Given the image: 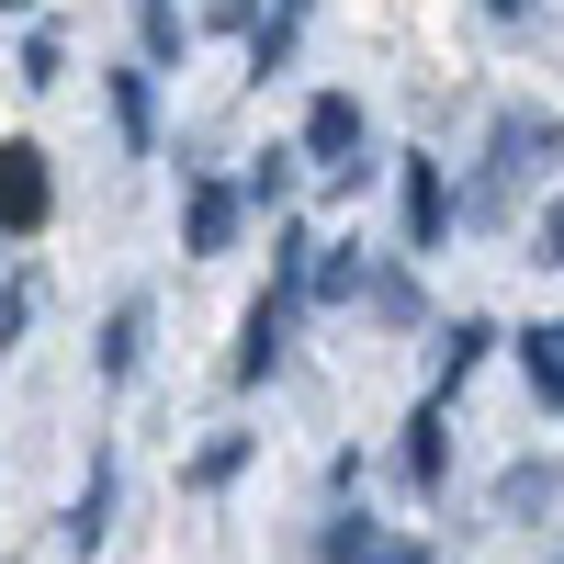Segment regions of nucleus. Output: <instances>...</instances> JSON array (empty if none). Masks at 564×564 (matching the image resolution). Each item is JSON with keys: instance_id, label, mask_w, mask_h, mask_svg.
Here are the masks:
<instances>
[{"instance_id": "1", "label": "nucleus", "mask_w": 564, "mask_h": 564, "mask_svg": "<svg viewBox=\"0 0 564 564\" xmlns=\"http://www.w3.org/2000/svg\"><path fill=\"white\" fill-rule=\"evenodd\" d=\"M553 148H564V124H553V113H531V102H520V113H497V148H486V181H475V204H463V215H497V204L520 193V181H531V170H542Z\"/></svg>"}, {"instance_id": "2", "label": "nucleus", "mask_w": 564, "mask_h": 564, "mask_svg": "<svg viewBox=\"0 0 564 564\" xmlns=\"http://www.w3.org/2000/svg\"><path fill=\"white\" fill-rule=\"evenodd\" d=\"M45 215H57L45 148H34V135H0V238H45Z\"/></svg>"}, {"instance_id": "3", "label": "nucleus", "mask_w": 564, "mask_h": 564, "mask_svg": "<svg viewBox=\"0 0 564 564\" xmlns=\"http://www.w3.org/2000/svg\"><path fill=\"white\" fill-rule=\"evenodd\" d=\"M395 215H406V249H417V260H430V249H452L463 193L441 181V159H395Z\"/></svg>"}, {"instance_id": "4", "label": "nucleus", "mask_w": 564, "mask_h": 564, "mask_svg": "<svg viewBox=\"0 0 564 564\" xmlns=\"http://www.w3.org/2000/svg\"><path fill=\"white\" fill-rule=\"evenodd\" d=\"M238 226H249V204H238V181H193V193H181V249H193V260H226V249H238Z\"/></svg>"}, {"instance_id": "5", "label": "nucleus", "mask_w": 564, "mask_h": 564, "mask_svg": "<svg viewBox=\"0 0 564 564\" xmlns=\"http://www.w3.org/2000/svg\"><path fill=\"white\" fill-rule=\"evenodd\" d=\"M294 159H305L316 181L361 159V102H350V90H316V102H305V135H294Z\"/></svg>"}, {"instance_id": "6", "label": "nucleus", "mask_w": 564, "mask_h": 564, "mask_svg": "<svg viewBox=\"0 0 564 564\" xmlns=\"http://www.w3.org/2000/svg\"><path fill=\"white\" fill-rule=\"evenodd\" d=\"M294 316H305V305L260 294V305H249V327H238V361H226V372H238V384H271V372H282V350H294Z\"/></svg>"}, {"instance_id": "7", "label": "nucleus", "mask_w": 564, "mask_h": 564, "mask_svg": "<svg viewBox=\"0 0 564 564\" xmlns=\"http://www.w3.org/2000/svg\"><path fill=\"white\" fill-rule=\"evenodd\" d=\"M102 102H113V135H124V159H148V148H159V68H135V57H124V68L102 79Z\"/></svg>"}, {"instance_id": "8", "label": "nucleus", "mask_w": 564, "mask_h": 564, "mask_svg": "<svg viewBox=\"0 0 564 564\" xmlns=\"http://www.w3.org/2000/svg\"><path fill=\"white\" fill-rule=\"evenodd\" d=\"M406 486H417V497L452 486V406H441V395H417V417H406Z\"/></svg>"}, {"instance_id": "9", "label": "nucleus", "mask_w": 564, "mask_h": 564, "mask_svg": "<svg viewBox=\"0 0 564 564\" xmlns=\"http://www.w3.org/2000/svg\"><path fill=\"white\" fill-rule=\"evenodd\" d=\"M113 542V452H90V475L68 497V553H102Z\"/></svg>"}, {"instance_id": "10", "label": "nucleus", "mask_w": 564, "mask_h": 564, "mask_svg": "<svg viewBox=\"0 0 564 564\" xmlns=\"http://www.w3.org/2000/svg\"><path fill=\"white\" fill-rule=\"evenodd\" d=\"M135 361H148V294H124V305L102 316V350H90V372H102V384H135Z\"/></svg>"}, {"instance_id": "11", "label": "nucleus", "mask_w": 564, "mask_h": 564, "mask_svg": "<svg viewBox=\"0 0 564 564\" xmlns=\"http://www.w3.org/2000/svg\"><path fill=\"white\" fill-rule=\"evenodd\" d=\"M486 350H497V327H486V316H452V327H441V384H430V395L452 406L463 384H475V361H486Z\"/></svg>"}, {"instance_id": "12", "label": "nucleus", "mask_w": 564, "mask_h": 564, "mask_svg": "<svg viewBox=\"0 0 564 564\" xmlns=\"http://www.w3.org/2000/svg\"><path fill=\"white\" fill-rule=\"evenodd\" d=\"M249 452H260L249 430H215V441H204L193 463H181V486H193V497H226V486H238V475H249Z\"/></svg>"}, {"instance_id": "13", "label": "nucleus", "mask_w": 564, "mask_h": 564, "mask_svg": "<svg viewBox=\"0 0 564 564\" xmlns=\"http://www.w3.org/2000/svg\"><path fill=\"white\" fill-rule=\"evenodd\" d=\"M181 45H193V23H181V0H135V68H170Z\"/></svg>"}, {"instance_id": "14", "label": "nucleus", "mask_w": 564, "mask_h": 564, "mask_svg": "<svg viewBox=\"0 0 564 564\" xmlns=\"http://www.w3.org/2000/svg\"><path fill=\"white\" fill-rule=\"evenodd\" d=\"M294 181H305V159H294V148H271V159H249L238 204H249V215H282V204H294Z\"/></svg>"}, {"instance_id": "15", "label": "nucleus", "mask_w": 564, "mask_h": 564, "mask_svg": "<svg viewBox=\"0 0 564 564\" xmlns=\"http://www.w3.org/2000/svg\"><path fill=\"white\" fill-rule=\"evenodd\" d=\"M520 384H531V406L564 417V350H553V327H531V339H520Z\"/></svg>"}, {"instance_id": "16", "label": "nucleus", "mask_w": 564, "mask_h": 564, "mask_svg": "<svg viewBox=\"0 0 564 564\" xmlns=\"http://www.w3.org/2000/svg\"><path fill=\"white\" fill-rule=\"evenodd\" d=\"M384 542H395V531H372L361 508H339V520H327V542H316V553H327V564H384Z\"/></svg>"}, {"instance_id": "17", "label": "nucleus", "mask_w": 564, "mask_h": 564, "mask_svg": "<svg viewBox=\"0 0 564 564\" xmlns=\"http://www.w3.org/2000/svg\"><path fill=\"white\" fill-rule=\"evenodd\" d=\"M57 79H68V34L34 23V34H23V90H57Z\"/></svg>"}, {"instance_id": "18", "label": "nucleus", "mask_w": 564, "mask_h": 564, "mask_svg": "<svg viewBox=\"0 0 564 564\" xmlns=\"http://www.w3.org/2000/svg\"><path fill=\"white\" fill-rule=\"evenodd\" d=\"M564 497V463H520V475H508V508H553Z\"/></svg>"}, {"instance_id": "19", "label": "nucleus", "mask_w": 564, "mask_h": 564, "mask_svg": "<svg viewBox=\"0 0 564 564\" xmlns=\"http://www.w3.org/2000/svg\"><path fill=\"white\" fill-rule=\"evenodd\" d=\"M372 316H395V327H406V316H417V282H406V271H395V260H384V271H372Z\"/></svg>"}, {"instance_id": "20", "label": "nucleus", "mask_w": 564, "mask_h": 564, "mask_svg": "<svg viewBox=\"0 0 564 564\" xmlns=\"http://www.w3.org/2000/svg\"><path fill=\"white\" fill-rule=\"evenodd\" d=\"M282 57H294V23H260V34H249V79H271Z\"/></svg>"}, {"instance_id": "21", "label": "nucleus", "mask_w": 564, "mask_h": 564, "mask_svg": "<svg viewBox=\"0 0 564 564\" xmlns=\"http://www.w3.org/2000/svg\"><path fill=\"white\" fill-rule=\"evenodd\" d=\"M23 316H34V282H0V350L23 339Z\"/></svg>"}, {"instance_id": "22", "label": "nucleus", "mask_w": 564, "mask_h": 564, "mask_svg": "<svg viewBox=\"0 0 564 564\" xmlns=\"http://www.w3.org/2000/svg\"><path fill=\"white\" fill-rule=\"evenodd\" d=\"M542 260H553V271H564V193H553V204H542Z\"/></svg>"}, {"instance_id": "23", "label": "nucleus", "mask_w": 564, "mask_h": 564, "mask_svg": "<svg viewBox=\"0 0 564 564\" xmlns=\"http://www.w3.org/2000/svg\"><path fill=\"white\" fill-rule=\"evenodd\" d=\"M305 12H316V0H271V23H305Z\"/></svg>"}, {"instance_id": "24", "label": "nucleus", "mask_w": 564, "mask_h": 564, "mask_svg": "<svg viewBox=\"0 0 564 564\" xmlns=\"http://www.w3.org/2000/svg\"><path fill=\"white\" fill-rule=\"evenodd\" d=\"M486 12H497V23H520V12H531V0H486Z\"/></svg>"}, {"instance_id": "25", "label": "nucleus", "mask_w": 564, "mask_h": 564, "mask_svg": "<svg viewBox=\"0 0 564 564\" xmlns=\"http://www.w3.org/2000/svg\"><path fill=\"white\" fill-rule=\"evenodd\" d=\"M553 350H564V327H553Z\"/></svg>"}, {"instance_id": "26", "label": "nucleus", "mask_w": 564, "mask_h": 564, "mask_svg": "<svg viewBox=\"0 0 564 564\" xmlns=\"http://www.w3.org/2000/svg\"><path fill=\"white\" fill-rule=\"evenodd\" d=\"M553 564H564V553H553Z\"/></svg>"}]
</instances>
